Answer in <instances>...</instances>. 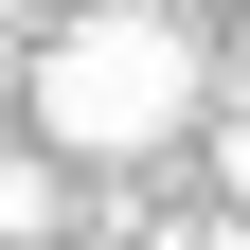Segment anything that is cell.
I'll list each match as a JSON object with an SVG mask.
<instances>
[{
  "label": "cell",
  "mask_w": 250,
  "mask_h": 250,
  "mask_svg": "<svg viewBox=\"0 0 250 250\" xmlns=\"http://www.w3.org/2000/svg\"><path fill=\"white\" fill-rule=\"evenodd\" d=\"M18 89H36L54 161H161L179 125H197L214 54H197V18H179V0H72V18L18 54Z\"/></svg>",
  "instance_id": "obj_1"
},
{
  "label": "cell",
  "mask_w": 250,
  "mask_h": 250,
  "mask_svg": "<svg viewBox=\"0 0 250 250\" xmlns=\"http://www.w3.org/2000/svg\"><path fill=\"white\" fill-rule=\"evenodd\" d=\"M72 232V161H0V250H54Z\"/></svg>",
  "instance_id": "obj_2"
},
{
  "label": "cell",
  "mask_w": 250,
  "mask_h": 250,
  "mask_svg": "<svg viewBox=\"0 0 250 250\" xmlns=\"http://www.w3.org/2000/svg\"><path fill=\"white\" fill-rule=\"evenodd\" d=\"M214 197H232V214H250V107H232V143H214Z\"/></svg>",
  "instance_id": "obj_3"
},
{
  "label": "cell",
  "mask_w": 250,
  "mask_h": 250,
  "mask_svg": "<svg viewBox=\"0 0 250 250\" xmlns=\"http://www.w3.org/2000/svg\"><path fill=\"white\" fill-rule=\"evenodd\" d=\"M0 107H18V18H0Z\"/></svg>",
  "instance_id": "obj_4"
}]
</instances>
